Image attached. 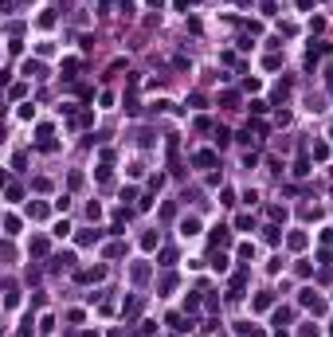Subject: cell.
I'll list each match as a JSON object with an SVG mask.
<instances>
[{"instance_id":"obj_3","label":"cell","mask_w":333,"mask_h":337,"mask_svg":"<svg viewBox=\"0 0 333 337\" xmlns=\"http://www.w3.org/2000/svg\"><path fill=\"white\" fill-rule=\"evenodd\" d=\"M75 279L86 282V286H90V282H102V279H106V267H102V263H98V267H86V271H79Z\"/></svg>"},{"instance_id":"obj_1","label":"cell","mask_w":333,"mask_h":337,"mask_svg":"<svg viewBox=\"0 0 333 337\" xmlns=\"http://www.w3.org/2000/svg\"><path fill=\"white\" fill-rule=\"evenodd\" d=\"M298 306H306L310 314H326V298H318V290H298Z\"/></svg>"},{"instance_id":"obj_24","label":"cell","mask_w":333,"mask_h":337,"mask_svg":"<svg viewBox=\"0 0 333 337\" xmlns=\"http://www.w3.org/2000/svg\"><path fill=\"white\" fill-rule=\"evenodd\" d=\"M157 259H161V267H172L176 263V251L172 247H157Z\"/></svg>"},{"instance_id":"obj_42","label":"cell","mask_w":333,"mask_h":337,"mask_svg":"<svg viewBox=\"0 0 333 337\" xmlns=\"http://www.w3.org/2000/svg\"><path fill=\"white\" fill-rule=\"evenodd\" d=\"M212 267H216V271H227V255H223V251L212 255Z\"/></svg>"},{"instance_id":"obj_47","label":"cell","mask_w":333,"mask_h":337,"mask_svg":"<svg viewBox=\"0 0 333 337\" xmlns=\"http://www.w3.org/2000/svg\"><path fill=\"white\" fill-rule=\"evenodd\" d=\"M298 337H318V326H314V322H306V326L298 330Z\"/></svg>"},{"instance_id":"obj_7","label":"cell","mask_w":333,"mask_h":337,"mask_svg":"<svg viewBox=\"0 0 333 337\" xmlns=\"http://www.w3.org/2000/svg\"><path fill=\"white\" fill-rule=\"evenodd\" d=\"M20 71H24V75H28V79H43V75H47V71H43V63H40V59H24V67H20Z\"/></svg>"},{"instance_id":"obj_21","label":"cell","mask_w":333,"mask_h":337,"mask_svg":"<svg viewBox=\"0 0 333 337\" xmlns=\"http://www.w3.org/2000/svg\"><path fill=\"white\" fill-rule=\"evenodd\" d=\"M200 306H204V298H200V290H196V294H188V298H184V314H196V310H200Z\"/></svg>"},{"instance_id":"obj_41","label":"cell","mask_w":333,"mask_h":337,"mask_svg":"<svg viewBox=\"0 0 333 337\" xmlns=\"http://www.w3.org/2000/svg\"><path fill=\"white\" fill-rule=\"evenodd\" d=\"M212 133H216V145H227V141H231V133H227V129H223V126H216V129H212Z\"/></svg>"},{"instance_id":"obj_23","label":"cell","mask_w":333,"mask_h":337,"mask_svg":"<svg viewBox=\"0 0 333 337\" xmlns=\"http://www.w3.org/2000/svg\"><path fill=\"white\" fill-rule=\"evenodd\" d=\"M94 176H98V184H110V180H114V172H110V161H102V165L94 168Z\"/></svg>"},{"instance_id":"obj_37","label":"cell","mask_w":333,"mask_h":337,"mask_svg":"<svg viewBox=\"0 0 333 337\" xmlns=\"http://www.w3.org/2000/svg\"><path fill=\"white\" fill-rule=\"evenodd\" d=\"M32 188H36V192H51V180H47V176H36Z\"/></svg>"},{"instance_id":"obj_46","label":"cell","mask_w":333,"mask_h":337,"mask_svg":"<svg viewBox=\"0 0 333 337\" xmlns=\"http://www.w3.org/2000/svg\"><path fill=\"white\" fill-rule=\"evenodd\" d=\"M133 337H153V322H141V326H137V334Z\"/></svg>"},{"instance_id":"obj_33","label":"cell","mask_w":333,"mask_h":337,"mask_svg":"<svg viewBox=\"0 0 333 337\" xmlns=\"http://www.w3.org/2000/svg\"><path fill=\"white\" fill-rule=\"evenodd\" d=\"M306 172H310V157H298L294 161V176H306Z\"/></svg>"},{"instance_id":"obj_28","label":"cell","mask_w":333,"mask_h":337,"mask_svg":"<svg viewBox=\"0 0 333 337\" xmlns=\"http://www.w3.org/2000/svg\"><path fill=\"white\" fill-rule=\"evenodd\" d=\"M314 161H330V145L326 141H314Z\"/></svg>"},{"instance_id":"obj_14","label":"cell","mask_w":333,"mask_h":337,"mask_svg":"<svg viewBox=\"0 0 333 337\" xmlns=\"http://www.w3.org/2000/svg\"><path fill=\"white\" fill-rule=\"evenodd\" d=\"M180 235H184V239H188V235H200V220H196V216H184V220H180Z\"/></svg>"},{"instance_id":"obj_52","label":"cell","mask_w":333,"mask_h":337,"mask_svg":"<svg viewBox=\"0 0 333 337\" xmlns=\"http://www.w3.org/2000/svg\"><path fill=\"white\" fill-rule=\"evenodd\" d=\"M110 337H125V334H122V330H110Z\"/></svg>"},{"instance_id":"obj_12","label":"cell","mask_w":333,"mask_h":337,"mask_svg":"<svg viewBox=\"0 0 333 337\" xmlns=\"http://www.w3.org/2000/svg\"><path fill=\"white\" fill-rule=\"evenodd\" d=\"M208 243H212V247H227V243H231V231H227V227H212Z\"/></svg>"},{"instance_id":"obj_15","label":"cell","mask_w":333,"mask_h":337,"mask_svg":"<svg viewBox=\"0 0 333 337\" xmlns=\"http://www.w3.org/2000/svg\"><path fill=\"white\" fill-rule=\"evenodd\" d=\"M290 318H294V314H290L286 306H278L275 314H271V326H275V330H282V326H290Z\"/></svg>"},{"instance_id":"obj_30","label":"cell","mask_w":333,"mask_h":337,"mask_svg":"<svg viewBox=\"0 0 333 337\" xmlns=\"http://www.w3.org/2000/svg\"><path fill=\"white\" fill-rule=\"evenodd\" d=\"M20 231V216H4V235H16Z\"/></svg>"},{"instance_id":"obj_20","label":"cell","mask_w":333,"mask_h":337,"mask_svg":"<svg viewBox=\"0 0 333 337\" xmlns=\"http://www.w3.org/2000/svg\"><path fill=\"white\" fill-rule=\"evenodd\" d=\"M263 239L271 243V247H278L282 243V231H278V224H271V227H263Z\"/></svg>"},{"instance_id":"obj_17","label":"cell","mask_w":333,"mask_h":337,"mask_svg":"<svg viewBox=\"0 0 333 337\" xmlns=\"http://www.w3.org/2000/svg\"><path fill=\"white\" fill-rule=\"evenodd\" d=\"M94 243H102V231L94 227V231H79V247H94Z\"/></svg>"},{"instance_id":"obj_34","label":"cell","mask_w":333,"mask_h":337,"mask_svg":"<svg viewBox=\"0 0 333 337\" xmlns=\"http://www.w3.org/2000/svg\"><path fill=\"white\" fill-rule=\"evenodd\" d=\"M16 337H32V314H24V322H20V330H16Z\"/></svg>"},{"instance_id":"obj_19","label":"cell","mask_w":333,"mask_h":337,"mask_svg":"<svg viewBox=\"0 0 333 337\" xmlns=\"http://www.w3.org/2000/svg\"><path fill=\"white\" fill-rule=\"evenodd\" d=\"M90 122H94V110H79L75 118H71V126H79V129H86Z\"/></svg>"},{"instance_id":"obj_16","label":"cell","mask_w":333,"mask_h":337,"mask_svg":"<svg viewBox=\"0 0 333 337\" xmlns=\"http://www.w3.org/2000/svg\"><path fill=\"white\" fill-rule=\"evenodd\" d=\"M28 216H32V220H47V216H51V208H47L43 200H36V204H28Z\"/></svg>"},{"instance_id":"obj_31","label":"cell","mask_w":333,"mask_h":337,"mask_svg":"<svg viewBox=\"0 0 333 337\" xmlns=\"http://www.w3.org/2000/svg\"><path fill=\"white\" fill-rule=\"evenodd\" d=\"M294 271H298V279H310V275H314V263H310V259H302Z\"/></svg>"},{"instance_id":"obj_36","label":"cell","mask_w":333,"mask_h":337,"mask_svg":"<svg viewBox=\"0 0 333 337\" xmlns=\"http://www.w3.org/2000/svg\"><path fill=\"white\" fill-rule=\"evenodd\" d=\"M36 24H40V28H43V32H51V28H55V16H51V12H43V16H40V20H36Z\"/></svg>"},{"instance_id":"obj_49","label":"cell","mask_w":333,"mask_h":337,"mask_svg":"<svg viewBox=\"0 0 333 337\" xmlns=\"http://www.w3.org/2000/svg\"><path fill=\"white\" fill-rule=\"evenodd\" d=\"M55 235H59V239H63V235H71V224H67V220H59V224H55Z\"/></svg>"},{"instance_id":"obj_50","label":"cell","mask_w":333,"mask_h":337,"mask_svg":"<svg viewBox=\"0 0 333 337\" xmlns=\"http://www.w3.org/2000/svg\"><path fill=\"white\" fill-rule=\"evenodd\" d=\"M294 4H298L302 12H310V8H314V0H294Z\"/></svg>"},{"instance_id":"obj_4","label":"cell","mask_w":333,"mask_h":337,"mask_svg":"<svg viewBox=\"0 0 333 337\" xmlns=\"http://www.w3.org/2000/svg\"><path fill=\"white\" fill-rule=\"evenodd\" d=\"M141 306H145V298H141V294H133V298H129V302L122 306V314H125V322H133V318L141 314Z\"/></svg>"},{"instance_id":"obj_44","label":"cell","mask_w":333,"mask_h":337,"mask_svg":"<svg viewBox=\"0 0 333 337\" xmlns=\"http://www.w3.org/2000/svg\"><path fill=\"white\" fill-rule=\"evenodd\" d=\"M36 137H40V141H51V126H47V122H43V126H36Z\"/></svg>"},{"instance_id":"obj_27","label":"cell","mask_w":333,"mask_h":337,"mask_svg":"<svg viewBox=\"0 0 333 337\" xmlns=\"http://www.w3.org/2000/svg\"><path fill=\"white\" fill-rule=\"evenodd\" d=\"M235 102H239V94H235V90H223V94H220V106H223V110H235Z\"/></svg>"},{"instance_id":"obj_10","label":"cell","mask_w":333,"mask_h":337,"mask_svg":"<svg viewBox=\"0 0 333 337\" xmlns=\"http://www.w3.org/2000/svg\"><path fill=\"white\" fill-rule=\"evenodd\" d=\"M271 306H275V294H271V290H263V294H255V298H251V310H259V314H263V310H271Z\"/></svg>"},{"instance_id":"obj_45","label":"cell","mask_w":333,"mask_h":337,"mask_svg":"<svg viewBox=\"0 0 333 337\" xmlns=\"http://www.w3.org/2000/svg\"><path fill=\"white\" fill-rule=\"evenodd\" d=\"M235 227H239V231H251V227H255V220H251V216H239V220H235Z\"/></svg>"},{"instance_id":"obj_38","label":"cell","mask_w":333,"mask_h":337,"mask_svg":"<svg viewBox=\"0 0 333 337\" xmlns=\"http://www.w3.org/2000/svg\"><path fill=\"white\" fill-rule=\"evenodd\" d=\"M235 255H239V259H251V255H255V243H239Z\"/></svg>"},{"instance_id":"obj_2","label":"cell","mask_w":333,"mask_h":337,"mask_svg":"<svg viewBox=\"0 0 333 337\" xmlns=\"http://www.w3.org/2000/svg\"><path fill=\"white\" fill-rule=\"evenodd\" d=\"M243 286H247V267H239V271L231 275V286H227V298H231V302H239V298H243Z\"/></svg>"},{"instance_id":"obj_25","label":"cell","mask_w":333,"mask_h":337,"mask_svg":"<svg viewBox=\"0 0 333 337\" xmlns=\"http://www.w3.org/2000/svg\"><path fill=\"white\" fill-rule=\"evenodd\" d=\"M79 67H83L79 59H63V79H75V75H79Z\"/></svg>"},{"instance_id":"obj_8","label":"cell","mask_w":333,"mask_h":337,"mask_svg":"<svg viewBox=\"0 0 333 337\" xmlns=\"http://www.w3.org/2000/svg\"><path fill=\"white\" fill-rule=\"evenodd\" d=\"M306 243H310L306 231H290V235H286V247H290V251H306Z\"/></svg>"},{"instance_id":"obj_54","label":"cell","mask_w":333,"mask_h":337,"mask_svg":"<svg viewBox=\"0 0 333 337\" xmlns=\"http://www.w3.org/2000/svg\"><path fill=\"white\" fill-rule=\"evenodd\" d=\"M330 141H333V126H330Z\"/></svg>"},{"instance_id":"obj_5","label":"cell","mask_w":333,"mask_h":337,"mask_svg":"<svg viewBox=\"0 0 333 337\" xmlns=\"http://www.w3.org/2000/svg\"><path fill=\"white\" fill-rule=\"evenodd\" d=\"M192 165L196 168H212L216 165V153H212V149H196V153H192Z\"/></svg>"},{"instance_id":"obj_29","label":"cell","mask_w":333,"mask_h":337,"mask_svg":"<svg viewBox=\"0 0 333 337\" xmlns=\"http://www.w3.org/2000/svg\"><path fill=\"white\" fill-rule=\"evenodd\" d=\"M4 196H8V200H12V204H16V200H20V196H24V188H20V184H16V180H8V188H4Z\"/></svg>"},{"instance_id":"obj_51","label":"cell","mask_w":333,"mask_h":337,"mask_svg":"<svg viewBox=\"0 0 333 337\" xmlns=\"http://www.w3.org/2000/svg\"><path fill=\"white\" fill-rule=\"evenodd\" d=\"M149 8H157V12H161V8H165V0H149Z\"/></svg>"},{"instance_id":"obj_43","label":"cell","mask_w":333,"mask_h":337,"mask_svg":"<svg viewBox=\"0 0 333 337\" xmlns=\"http://www.w3.org/2000/svg\"><path fill=\"white\" fill-rule=\"evenodd\" d=\"M263 67H267V71H278V67H282V59H278V55H275V51H271V55L263 59Z\"/></svg>"},{"instance_id":"obj_48","label":"cell","mask_w":333,"mask_h":337,"mask_svg":"<svg viewBox=\"0 0 333 337\" xmlns=\"http://www.w3.org/2000/svg\"><path fill=\"white\" fill-rule=\"evenodd\" d=\"M239 330H243V334H247V337H267V334H263V330H255V326H247V322H243Z\"/></svg>"},{"instance_id":"obj_40","label":"cell","mask_w":333,"mask_h":337,"mask_svg":"<svg viewBox=\"0 0 333 337\" xmlns=\"http://www.w3.org/2000/svg\"><path fill=\"white\" fill-rule=\"evenodd\" d=\"M271 110V106H267V102H263V98H255V102H251V114H255V118H263V114Z\"/></svg>"},{"instance_id":"obj_6","label":"cell","mask_w":333,"mask_h":337,"mask_svg":"<svg viewBox=\"0 0 333 337\" xmlns=\"http://www.w3.org/2000/svg\"><path fill=\"white\" fill-rule=\"evenodd\" d=\"M71 267H75V251H59L51 259V271H71Z\"/></svg>"},{"instance_id":"obj_32","label":"cell","mask_w":333,"mask_h":337,"mask_svg":"<svg viewBox=\"0 0 333 337\" xmlns=\"http://www.w3.org/2000/svg\"><path fill=\"white\" fill-rule=\"evenodd\" d=\"M122 106H125V114H137V110H141V106H137V94H133V90L125 94V102H122Z\"/></svg>"},{"instance_id":"obj_39","label":"cell","mask_w":333,"mask_h":337,"mask_svg":"<svg viewBox=\"0 0 333 337\" xmlns=\"http://www.w3.org/2000/svg\"><path fill=\"white\" fill-rule=\"evenodd\" d=\"M16 302H20V294H16V286H12V282H8V294H4V306H8V310H12V306H16Z\"/></svg>"},{"instance_id":"obj_18","label":"cell","mask_w":333,"mask_h":337,"mask_svg":"<svg viewBox=\"0 0 333 337\" xmlns=\"http://www.w3.org/2000/svg\"><path fill=\"white\" fill-rule=\"evenodd\" d=\"M157 247H161V235L157 231H145L141 235V251H157Z\"/></svg>"},{"instance_id":"obj_13","label":"cell","mask_w":333,"mask_h":337,"mask_svg":"<svg viewBox=\"0 0 333 337\" xmlns=\"http://www.w3.org/2000/svg\"><path fill=\"white\" fill-rule=\"evenodd\" d=\"M129 279L137 282V286H141V282H149V263H133V267H129Z\"/></svg>"},{"instance_id":"obj_22","label":"cell","mask_w":333,"mask_h":337,"mask_svg":"<svg viewBox=\"0 0 333 337\" xmlns=\"http://www.w3.org/2000/svg\"><path fill=\"white\" fill-rule=\"evenodd\" d=\"M102 255H106V259H122V255H125V243H106Z\"/></svg>"},{"instance_id":"obj_55","label":"cell","mask_w":333,"mask_h":337,"mask_svg":"<svg viewBox=\"0 0 333 337\" xmlns=\"http://www.w3.org/2000/svg\"><path fill=\"white\" fill-rule=\"evenodd\" d=\"M278 337H282V330H278Z\"/></svg>"},{"instance_id":"obj_26","label":"cell","mask_w":333,"mask_h":337,"mask_svg":"<svg viewBox=\"0 0 333 337\" xmlns=\"http://www.w3.org/2000/svg\"><path fill=\"white\" fill-rule=\"evenodd\" d=\"M168 326H172L176 334H184V330H188L192 322H184V314H168Z\"/></svg>"},{"instance_id":"obj_35","label":"cell","mask_w":333,"mask_h":337,"mask_svg":"<svg viewBox=\"0 0 333 337\" xmlns=\"http://www.w3.org/2000/svg\"><path fill=\"white\" fill-rule=\"evenodd\" d=\"M267 216H271L275 224H282V220H286V208H278V204H271V208H267Z\"/></svg>"},{"instance_id":"obj_11","label":"cell","mask_w":333,"mask_h":337,"mask_svg":"<svg viewBox=\"0 0 333 337\" xmlns=\"http://www.w3.org/2000/svg\"><path fill=\"white\" fill-rule=\"evenodd\" d=\"M176 275H172V271H165V275H161V279H157V294H172V290H176Z\"/></svg>"},{"instance_id":"obj_9","label":"cell","mask_w":333,"mask_h":337,"mask_svg":"<svg viewBox=\"0 0 333 337\" xmlns=\"http://www.w3.org/2000/svg\"><path fill=\"white\" fill-rule=\"evenodd\" d=\"M28 255H32V259H43V255H47V239H43V235H32V243H28Z\"/></svg>"},{"instance_id":"obj_53","label":"cell","mask_w":333,"mask_h":337,"mask_svg":"<svg viewBox=\"0 0 333 337\" xmlns=\"http://www.w3.org/2000/svg\"><path fill=\"white\" fill-rule=\"evenodd\" d=\"M98 4H102V8H110V4H114V0H98Z\"/></svg>"}]
</instances>
